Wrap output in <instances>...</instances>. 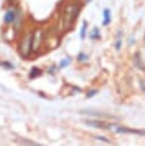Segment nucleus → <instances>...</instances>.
Masks as SVG:
<instances>
[{
	"instance_id": "nucleus-2",
	"label": "nucleus",
	"mask_w": 145,
	"mask_h": 146,
	"mask_svg": "<svg viewBox=\"0 0 145 146\" xmlns=\"http://www.w3.org/2000/svg\"><path fill=\"white\" fill-rule=\"evenodd\" d=\"M79 13V9L76 5H69L65 9V23L67 25H72V23L75 20Z\"/></svg>"
},
{
	"instance_id": "nucleus-12",
	"label": "nucleus",
	"mask_w": 145,
	"mask_h": 146,
	"mask_svg": "<svg viewBox=\"0 0 145 146\" xmlns=\"http://www.w3.org/2000/svg\"><path fill=\"white\" fill-rule=\"evenodd\" d=\"M88 59H89L88 54H86L85 53L81 52V53L78 54V56H77V61L78 62H84V61H87Z\"/></svg>"
},
{
	"instance_id": "nucleus-16",
	"label": "nucleus",
	"mask_w": 145,
	"mask_h": 146,
	"mask_svg": "<svg viewBox=\"0 0 145 146\" xmlns=\"http://www.w3.org/2000/svg\"><path fill=\"white\" fill-rule=\"evenodd\" d=\"M97 139H100L101 141H105V142H107V143H110V141H109V140L106 139V137H97Z\"/></svg>"
},
{
	"instance_id": "nucleus-6",
	"label": "nucleus",
	"mask_w": 145,
	"mask_h": 146,
	"mask_svg": "<svg viewBox=\"0 0 145 146\" xmlns=\"http://www.w3.org/2000/svg\"><path fill=\"white\" fill-rule=\"evenodd\" d=\"M16 11L13 9V8H10L6 11L5 13V15H4V18L3 20L6 24H12L15 22V18H16Z\"/></svg>"
},
{
	"instance_id": "nucleus-9",
	"label": "nucleus",
	"mask_w": 145,
	"mask_h": 146,
	"mask_svg": "<svg viewBox=\"0 0 145 146\" xmlns=\"http://www.w3.org/2000/svg\"><path fill=\"white\" fill-rule=\"evenodd\" d=\"M41 74H42V71L40 70L39 68H37V67H32V70H31V72H30V75H29V76H30V78L31 79H34V78H38Z\"/></svg>"
},
{
	"instance_id": "nucleus-5",
	"label": "nucleus",
	"mask_w": 145,
	"mask_h": 146,
	"mask_svg": "<svg viewBox=\"0 0 145 146\" xmlns=\"http://www.w3.org/2000/svg\"><path fill=\"white\" fill-rule=\"evenodd\" d=\"M116 132L117 133H119V134H134V135H138V136L145 137V131H143V130H136V129L120 127V126L116 128Z\"/></svg>"
},
{
	"instance_id": "nucleus-15",
	"label": "nucleus",
	"mask_w": 145,
	"mask_h": 146,
	"mask_svg": "<svg viewBox=\"0 0 145 146\" xmlns=\"http://www.w3.org/2000/svg\"><path fill=\"white\" fill-rule=\"evenodd\" d=\"M121 46H122V40H121V38H119V39L117 40L116 44H115V48H116L117 51H119L120 49H121Z\"/></svg>"
},
{
	"instance_id": "nucleus-17",
	"label": "nucleus",
	"mask_w": 145,
	"mask_h": 146,
	"mask_svg": "<svg viewBox=\"0 0 145 146\" xmlns=\"http://www.w3.org/2000/svg\"><path fill=\"white\" fill-rule=\"evenodd\" d=\"M92 0H84V2H85L86 4H88V3H90V2H91Z\"/></svg>"
},
{
	"instance_id": "nucleus-8",
	"label": "nucleus",
	"mask_w": 145,
	"mask_h": 146,
	"mask_svg": "<svg viewBox=\"0 0 145 146\" xmlns=\"http://www.w3.org/2000/svg\"><path fill=\"white\" fill-rule=\"evenodd\" d=\"M89 37L91 38V39H94V40L99 39V38H100V32H99V29H98L97 27H94V28L92 29V31L90 32Z\"/></svg>"
},
{
	"instance_id": "nucleus-4",
	"label": "nucleus",
	"mask_w": 145,
	"mask_h": 146,
	"mask_svg": "<svg viewBox=\"0 0 145 146\" xmlns=\"http://www.w3.org/2000/svg\"><path fill=\"white\" fill-rule=\"evenodd\" d=\"M42 44V32L36 30L32 34V51H37Z\"/></svg>"
},
{
	"instance_id": "nucleus-1",
	"label": "nucleus",
	"mask_w": 145,
	"mask_h": 146,
	"mask_svg": "<svg viewBox=\"0 0 145 146\" xmlns=\"http://www.w3.org/2000/svg\"><path fill=\"white\" fill-rule=\"evenodd\" d=\"M32 34L34 33H28L24 35L19 44V53L23 57H28L32 51Z\"/></svg>"
},
{
	"instance_id": "nucleus-7",
	"label": "nucleus",
	"mask_w": 145,
	"mask_h": 146,
	"mask_svg": "<svg viewBox=\"0 0 145 146\" xmlns=\"http://www.w3.org/2000/svg\"><path fill=\"white\" fill-rule=\"evenodd\" d=\"M103 20H102V25L103 26H108L109 24L111 23L112 21V13H111V10L106 8V9L103 10Z\"/></svg>"
},
{
	"instance_id": "nucleus-13",
	"label": "nucleus",
	"mask_w": 145,
	"mask_h": 146,
	"mask_svg": "<svg viewBox=\"0 0 145 146\" xmlns=\"http://www.w3.org/2000/svg\"><path fill=\"white\" fill-rule=\"evenodd\" d=\"M70 62H71L70 57H66V58H63L61 61L59 62L58 66H59V68H65V67H67V66L70 64Z\"/></svg>"
},
{
	"instance_id": "nucleus-10",
	"label": "nucleus",
	"mask_w": 145,
	"mask_h": 146,
	"mask_svg": "<svg viewBox=\"0 0 145 146\" xmlns=\"http://www.w3.org/2000/svg\"><path fill=\"white\" fill-rule=\"evenodd\" d=\"M87 28H88V24H87L86 21H83V24H82V27L80 29V32H79V36L82 40L86 37L87 35Z\"/></svg>"
},
{
	"instance_id": "nucleus-11",
	"label": "nucleus",
	"mask_w": 145,
	"mask_h": 146,
	"mask_svg": "<svg viewBox=\"0 0 145 146\" xmlns=\"http://www.w3.org/2000/svg\"><path fill=\"white\" fill-rule=\"evenodd\" d=\"M0 65L2 66L4 69H6V70H13L15 69V65L13 64L12 62H10V61H2L1 63H0Z\"/></svg>"
},
{
	"instance_id": "nucleus-14",
	"label": "nucleus",
	"mask_w": 145,
	"mask_h": 146,
	"mask_svg": "<svg viewBox=\"0 0 145 146\" xmlns=\"http://www.w3.org/2000/svg\"><path fill=\"white\" fill-rule=\"evenodd\" d=\"M97 92H98L97 90H90L86 94V98H93V96H95V95H97Z\"/></svg>"
},
{
	"instance_id": "nucleus-3",
	"label": "nucleus",
	"mask_w": 145,
	"mask_h": 146,
	"mask_svg": "<svg viewBox=\"0 0 145 146\" xmlns=\"http://www.w3.org/2000/svg\"><path fill=\"white\" fill-rule=\"evenodd\" d=\"M84 123L87 126L94 128H98V129H111L112 124H108V123L104 122V121L101 120H95V119H86L84 120Z\"/></svg>"
}]
</instances>
